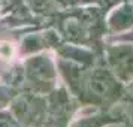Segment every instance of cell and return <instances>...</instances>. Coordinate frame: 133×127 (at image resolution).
Here are the masks:
<instances>
[{
    "label": "cell",
    "mask_w": 133,
    "mask_h": 127,
    "mask_svg": "<svg viewBox=\"0 0 133 127\" xmlns=\"http://www.w3.org/2000/svg\"><path fill=\"white\" fill-rule=\"evenodd\" d=\"M15 55V46L12 42L9 41H2L0 42V58L2 60H12V57Z\"/></svg>",
    "instance_id": "cell-1"
}]
</instances>
